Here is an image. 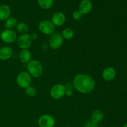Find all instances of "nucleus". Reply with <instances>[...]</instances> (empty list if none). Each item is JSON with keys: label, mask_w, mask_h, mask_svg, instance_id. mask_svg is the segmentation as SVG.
I'll return each mask as SVG.
<instances>
[{"label": "nucleus", "mask_w": 127, "mask_h": 127, "mask_svg": "<svg viewBox=\"0 0 127 127\" xmlns=\"http://www.w3.org/2000/svg\"><path fill=\"white\" fill-rule=\"evenodd\" d=\"M95 86L94 78L86 74H78L73 79V86L82 94H88L93 91Z\"/></svg>", "instance_id": "f257e3e1"}, {"label": "nucleus", "mask_w": 127, "mask_h": 127, "mask_svg": "<svg viewBox=\"0 0 127 127\" xmlns=\"http://www.w3.org/2000/svg\"><path fill=\"white\" fill-rule=\"evenodd\" d=\"M28 73L34 78H39L43 73V66L38 61L32 60L27 63L26 66Z\"/></svg>", "instance_id": "f03ea898"}, {"label": "nucleus", "mask_w": 127, "mask_h": 127, "mask_svg": "<svg viewBox=\"0 0 127 127\" xmlns=\"http://www.w3.org/2000/svg\"><path fill=\"white\" fill-rule=\"evenodd\" d=\"M38 29L40 32L46 35H51L54 33L55 31V26L52 21L48 20H43L38 24Z\"/></svg>", "instance_id": "7ed1b4c3"}, {"label": "nucleus", "mask_w": 127, "mask_h": 127, "mask_svg": "<svg viewBox=\"0 0 127 127\" xmlns=\"http://www.w3.org/2000/svg\"><path fill=\"white\" fill-rule=\"evenodd\" d=\"M16 82H17V85L20 88L26 89L27 87L31 86V83H32L31 76L30 75L28 72H21L17 75V78H16Z\"/></svg>", "instance_id": "20e7f679"}, {"label": "nucleus", "mask_w": 127, "mask_h": 127, "mask_svg": "<svg viewBox=\"0 0 127 127\" xmlns=\"http://www.w3.org/2000/svg\"><path fill=\"white\" fill-rule=\"evenodd\" d=\"M66 87L63 84H57L53 86L50 89V94L54 99H60L65 95Z\"/></svg>", "instance_id": "39448f33"}, {"label": "nucleus", "mask_w": 127, "mask_h": 127, "mask_svg": "<svg viewBox=\"0 0 127 127\" xmlns=\"http://www.w3.org/2000/svg\"><path fill=\"white\" fill-rule=\"evenodd\" d=\"M63 43V38L62 34L54 33L51 35L48 40V44L52 49L57 50L62 47Z\"/></svg>", "instance_id": "423d86ee"}, {"label": "nucleus", "mask_w": 127, "mask_h": 127, "mask_svg": "<svg viewBox=\"0 0 127 127\" xmlns=\"http://www.w3.org/2000/svg\"><path fill=\"white\" fill-rule=\"evenodd\" d=\"M32 38L31 35L28 33L26 34H21L17 38V44L19 48L22 50L27 49L31 47L32 44Z\"/></svg>", "instance_id": "0eeeda50"}, {"label": "nucleus", "mask_w": 127, "mask_h": 127, "mask_svg": "<svg viewBox=\"0 0 127 127\" xmlns=\"http://www.w3.org/2000/svg\"><path fill=\"white\" fill-rule=\"evenodd\" d=\"M0 37L4 43H11L17 40V34L13 30L6 29L1 32Z\"/></svg>", "instance_id": "6e6552de"}, {"label": "nucleus", "mask_w": 127, "mask_h": 127, "mask_svg": "<svg viewBox=\"0 0 127 127\" xmlns=\"http://www.w3.org/2000/svg\"><path fill=\"white\" fill-rule=\"evenodd\" d=\"M38 124L40 127H54L55 121L53 117L45 114L38 119Z\"/></svg>", "instance_id": "1a4fd4ad"}, {"label": "nucleus", "mask_w": 127, "mask_h": 127, "mask_svg": "<svg viewBox=\"0 0 127 127\" xmlns=\"http://www.w3.org/2000/svg\"><path fill=\"white\" fill-rule=\"evenodd\" d=\"M66 21L65 15L62 12H57L52 16V22L55 26H63Z\"/></svg>", "instance_id": "9d476101"}, {"label": "nucleus", "mask_w": 127, "mask_h": 127, "mask_svg": "<svg viewBox=\"0 0 127 127\" xmlns=\"http://www.w3.org/2000/svg\"><path fill=\"white\" fill-rule=\"evenodd\" d=\"M93 9V2L91 0H83L79 6V11L83 14H88Z\"/></svg>", "instance_id": "9b49d317"}, {"label": "nucleus", "mask_w": 127, "mask_h": 127, "mask_svg": "<svg viewBox=\"0 0 127 127\" xmlns=\"http://www.w3.org/2000/svg\"><path fill=\"white\" fill-rule=\"evenodd\" d=\"M13 50L9 46L1 47L0 48V60L2 61L7 60L12 57Z\"/></svg>", "instance_id": "f8f14e48"}, {"label": "nucleus", "mask_w": 127, "mask_h": 127, "mask_svg": "<svg viewBox=\"0 0 127 127\" xmlns=\"http://www.w3.org/2000/svg\"><path fill=\"white\" fill-rule=\"evenodd\" d=\"M116 76V71L112 67H107L103 70L102 78L104 80L110 81L113 80Z\"/></svg>", "instance_id": "ddd939ff"}, {"label": "nucleus", "mask_w": 127, "mask_h": 127, "mask_svg": "<svg viewBox=\"0 0 127 127\" xmlns=\"http://www.w3.org/2000/svg\"><path fill=\"white\" fill-rule=\"evenodd\" d=\"M11 8L6 4H2L0 6V21H6L10 17L11 15Z\"/></svg>", "instance_id": "4468645a"}, {"label": "nucleus", "mask_w": 127, "mask_h": 127, "mask_svg": "<svg viewBox=\"0 0 127 127\" xmlns=\"http://www.w3.org/2000/svg\"><path fill=\"white\" fill-rule=\"evenodd\" d=\"M31 52L29 50L25 49L22 50L19 54V58L20 61L23 63H27L31 60Z\"/></svg>", "instance_id": "2eb2a0df"}, {"label": "nucleus", "mask_w": 127, "mask_h": 127, "mask_svg": "<svg viewBox=\"0 0 127 127\" xmlns=\"http://www.w3.org/2000/svg\"><path fill=\"white\" fill-rule=\"evenodd\" d=\"M104 119V113L100 110H96L93 112L91 115V120L95 124H99Z\"/></svg>", "instance_id": "dca6fc26"}, {"label": "nucleus", "mask_w": 127, "mask_h": 127, "mask_svg": "<svg viewBox=\"0 0 127 127\" xmlns=\"http://www.w3.org/2000/svg\"><path fill=\"white\" fill-rule=\"evenodd\" d=\"M17 21L15 17H9L7 19L5 22L4 27L6 29L12 30L14 28L16 27L17 24Z\"/></svg>", "instance_id": "f3484780"}, {"label": "nucleus", "mask_w": 127, "mask_h": 127, "mask_svg": "<svg viewBox=\"0 0 127 127\" xmlns=\"http://www.w3.org/2000/svg\"><path fill=\"white\" fill-rule=\"evenodd\" d=\"M38 4L43 9L51 8L53 4V0H37Z\"/></svg>", "instance_id": "a211bd4d"}, {"label": "nucleus", "mask_w": 127, "mask_h": 127, "mask_svg": "<svg viewBox=\"0 0 127 127\" xmlns=\"http://www.w3.org/2000/svg\"><path fill=\"white\" fill-rule=\"evenodd\" d=\"M62 35L63 38L66 40H70L74 36V32L72 29L66 28L62 31Z\"/></svg>", "instance_id": "6ab92c4d"}, {"label": "nucleus", "mask_w": 127, "mask_h": 127, "mask_svg": "<svg viewBox=\"0 0 127 127\" xmlns=\"http://www.w3.org/2000/svg\"><path fill=\"white\" fill-rule=\"evenodd\" d=\"M16 29L17 32L21 34H26L29 31V27L24 22H19L16 26Z\"/></svg>", "instance_id": "aec40b11"}, {"label": "nucleus", "mask_w": 127, "mask_h": 127, "mask_svg": "<svg viewBox=\"0 0 127 127\" xmlns=\"http://www.w3.org/2000/svg\"><path fill=\"white\" fill-rule=\"evenodd\" d=\"M36 89L34 87L29 86L26 88V94L29 97H33L36 94Z\"/></svg>", "instance_id": "412c9836"}, {"label": "nucleus", "mask_w": 127, "mask_h": 127, "mask_svg": "<svg viewBox=\"0 0 127 127\" xmlns=\"http://www.w3.org/2000/svg\"><path fill=\"white\" fill-rule=\"evenodd\" d=\"M83 14L79 10H76V11H75L73 13V18L75 21H79V20L81 19V18L83 17Z\"/></svg>", "instance_id": "4be33fe9"}, {"label": "nucleus", "mask_w": 127, "mask_h": 127, "mask_svg": "<svg viewBox=\"0 0 127 127\" xmlns=\"http://www.w3.org/2000/svg\"><path fill=\"white\" fill-rule=\"evenodd\" d=\"M84 127H99V126H98L97 124H95V123L93 122L92 120H90V121H88L85 123Z\"/></svg>", "instance_id": "5701e85b"}, {"label": "nucleus", "mask_w": 127, "mask_h": 127, "mask_svg": "<svg viewBox=\"0 0 127 127\" xmlns=\"http://www.w3.org/2000/svg\"><path fill=\"white\" fill-rule=\"evenodd\" d=\"M65 95L67 96H71L73 95V91L70 88H66Z\"/></svg>", "instance_id": "b1692460"}, {"label": "nucleus", "mask_w": 127, "mask_h": 127, "mask_svg": "<svg viewBox=\"0 0 127 127\" xmlns=\"http://www.w3.org/2000/svg\"><path fill=\"white\" fill-rule=\"evenodd\" d=\"M31 35V38H32V40L37 39V38L38 37V35H37V34L36 33H33L31 35Z\"/></svg>", "instance_id": "393cba45"}, {"label": "nucleus", "mask_w": 127, "mask_h": 127, "mask_svg": "<svg viewBox=\"0 0 127 127\" xmlns=\"http://www.w3.org/2000/svg\"><path fill=\"white\" fill-rule=\"evenodd\" d=\"M123 127H127V124H125V125H124V126H123Z\"/></svg>", "instance_id": "a878e982"}]
</instances>
